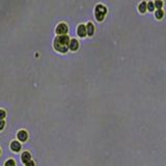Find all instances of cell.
Returning a JSON list of instances; mask_svg holds the SVG:
<instances>
[{
	"label": "cell",
	"instance_id": "1",
	"mask_svg": "<svg viewBox=\"0 0 166 166\" xmlns=\"http://www.w3.org/2000/svg\"><path fill=\"white\" fill-rule=\"evenodd\" d=\"M70 37L68 34L64 35H57L54 39L53 47L59 53H66L68 50V44H70Z\"/></svg>",
	"mask_w": 166,
	"mask_h": 166
},
{
	"label": "cell",
	"instance_id": "2",
	"mask_svg": "<svg viewBox=\"0 0 166 166\" xmlns=\"http://www.w3.org/2000/svg\"><path fill=\"white\" fill-rule=\"evenodd\" d=\"M106 14H107V7L103 4H97L95 7V18L97 21L102 22L105 19Z\"/></svg>",
	"mask_w": 166,
	"mask_h": 166
},
{
	"label": "cell",
	"instance_id": "3",
	"mask_svg": "<svg viewBox=\"0 0 166 166\" xmlns=\"http://www.w3.org/2000/svg\"><path fill=\"white\" fill-rule=\"evenodd\" d=\"M68 26L64 22H60L55 28V32L57 35H64L68 33Z\"/></svg>",
	"mask_w": 166,
	"mask_h": 166
},
{
	"label": "cell",
	"instance_id": "4",
	"mask_svg": "<svg viewBox=\"0 0 166 166\" xmlns=\"http://www.w3.org/2000/svg\"><path fill=\"white\" fill-rule=\"evenodd\" d=\"M77 35L80 37L86 36V26L85 24H79L77 27Z\"/></svg>",
	"mask_w": 166,
	"mask_h": 166
},
{
	"label": "cell",
	"instance_id": "5",
	"mask_svg": "<svg viewBox=\"0 0 166 166\" xmlns=\"http://www.w3.org/2000/svg\"><path fill=\"white\" fill-rule=\"evenodd\" d=\"M68 49L71 51H77L79 49V42L76 39H70V44H68Z\"/></svg>",
	"mask_w": 166,
	"mask_h": 166
},
{
	"label": "cell",
	"instance_id": "6",
	"mask_svg": "<svg viewBox=\"0 0 166 166\" xmlns=\"http://www.w3.org/2000/svg\"><path fill=\"white\" fill-rule=\"evenodd\" d=\"M85 26H86V35L92 36L93 33H95V25H93V23L88 22Z\"/></svg>",
	"mask_w": 166,
	"mask_h": 166
},
{
	"label": "cell",
	"instance_id": "7",
	"mask_svg": "<svg viewBox=\"0 0 166 166\" xmlns=\"http://www.w3.org/2000/svg\"><path fill=\"white\" fill-rule=\"evenodd\" d=\"M18 139L20 141H26L27 140V137H28V135H27V132L26 131H24V130H21V131H19L18 132Z\"/></svg>",
	"mask_w": 166,
	"mask_h": 166
},
{
	"label": "cell",
	"instance_id": "8",
	"mask_svg": "<svg viewBox=\"0 0 166 166\" xmlns=\"http://www.w3.org/2000/svg\"><path fill=\"white\" fill-rule=\"evenodd\" d=\"M10 149L14 151H19L21 149V143H19L18 141H12L10 143Z\"/></svg>",
	"mask_w": 166,
	"mask_h": 166
},
{
	"label": "cell",
	"instance_id": "9",
	"mask_svg": "<svg viewBox=\"0 0 166 166\" xmlns=\"http://www.w3.org/2000/svg\"><path fill=\"white\" fill-rule=\"evenodd\" d=\"M21 159H22V162H23V163L26 164L27 162H29V161L31 160L30 154H29L28 151H24V153L22 154V157H21Z\"/></svg>",
	"mask_w": 166,
	"mask_h": 166
},
{
	"label": "cell",
	"instance_id": "10",
	"mask_svg": "<svg viewBox=\"0 0 166 166\" xmlns=\"http://www.w3.org/2000/svg\"><path fill=\"white\" fill-rule=\"evenodd\" d=\"M138 10H139V12H141V14H143V12H146V2H145V1H142L141 3H139V5H138Z\"/></svg>",
	"mask_w": 166,
	"mask_h": 166
},
{
	"label": "cell",
	"instance_id": "11",
	"mask_svg": "<svg viewBox=\"0 0 166 166\" xmlns=\"http://www.w3.org/2000/svg\"><path fill=\"white\" fill-rule=\"evenodd\" d=\"M163 16H164V12H163V10H162V9H157V10H156V12H155L156 19L160 20V19L163 18Z\"/></svg>",
	"mask_w": 166,
	"mask_h": 166
},
{
	"label": "cell",
	"instance_id": "12",
	"mask_svg": "<svg viewBox=\"0 0 166 166\" xmlns=\"http://www.w3.org/2000/svg\"><path fill=\"white\" fill-rule=\"evenodd\" d=\"M154 5H155V7L158 8V9H161L162 6H163V2H162V0H156V1L154 2Z\"/></svg>",
	"mask_w": 166,
	"mask_h": 166
},
{
	"label": "cell",
	"instance_id": "13",
	"mask_svg": "<svg viewBox=\"0 0 166 166\" xmlns=\"http://www.w3.org/2000/svg\"><path fill=\"white\" fill-rule=\"evenodd\" d=\"M154 9H155V5H154V2H149V3H146V10L153 12Z\"/></svg>",
	"mask_w": 166,
	"mask_h": 166
},
{
	"label": "cell",
	"instance_id": "14",
	"mask_svg": "<svg viewBox=\"0 0 166 166\" xmlns=\"http://www.w3.org/2000/svg\"><path fill=\"white\" fill-rule=\"evenodd\" d=\"M15 165H16V164H15V161L12 159H9L5 163V166H15Z\"/></svg>",
	"mask_w": 166,
	"mask_h": 166
},
{
	"label": "cell",
	"instance_id": "15",
	"mask_svg": "<svg viewBox=\"0 0 166 166\" xmlns=\"http://www.w3.org/2000/svg\"><path fill=\"white\" fill-rule=\"evenodd\" d=\"M4 117H5V111L0 109V119H3Z\"/></svg>",
	"mask_w": 166,
	"mask_h": 166
},
{
	"label": "cell",
	"instance_id": "16",
	"mask_svg": "<svg viewBox=\"0 0 166 166\" xmlns=\"http://www.w3.org/2000/svg\"><path fill=\"white\" fill-rule=\"evenodd\" d=\"M4 126H5V122H4L3 119H0V131L3 130Z\"/></svg>",
	"mask_w": 166,
	"mask_h": 166
},
{
	"label": "cell",
	"instance_id": "17",
	"mask_svg": "<svg viewBox=\"0 0 166 166\" xmlns=\"http://www.w3.org/2000/svg\"><path fill=\"white\" fill-rule=\"evenodd\" d=\"M26 166H34V163H33V161H29V162H27L26 163Z\"/></svg>",
	"mask_w": 166,
	"mask_h": 166
},
{
	"label": "cell",
	"instance_id": "18",
	"mask_svg": "<svg viewBox=\"0 0 166 166\" xmlns=\"http://www.w3.org/2000/svg\"><path fill=\"white\" fill-rule=\"evenodd\" d=\"M0 153H1V151H0Z\"/></svg>",
	"mask_w": 166,
	"mask_h": 166
}]
</instances>
